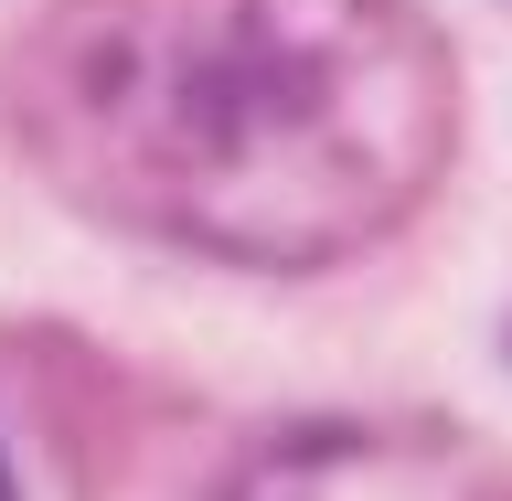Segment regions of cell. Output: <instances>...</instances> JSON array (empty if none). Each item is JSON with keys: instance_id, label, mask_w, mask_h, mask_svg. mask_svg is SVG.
<instances>
[{"instance_id": "cell-1", "label": "cell", "mask_w": 512, "mask_h": 501, "mask_svg": "<svg viewBox=\"0 0 512 501\" xmlns=\"http://www.w3.org/2000/svg\"><path fill=\"white\" fill-rule=\"evenodd\" d=\"M64 160L160 224L310 256L384 224L438 150V64L384 0H96L64 22Z\"/></svg>"}, {"instance_id": "cell-3", "label": "cell", "mask_w": 512, "mask_h": 501, "mask_svg": "<svg viewBox=\"0 0 512 501\" xmlns=\"http://www.w3.org/2000/svg\"><path fill=\"white\" fill-rule=\"evenodd\" d=\"M0 501H22V491H11V459H0Z\"/></svg>"}, {"instance_id": "cell-2", "label": "cell", "mask_w": 512, "mask_h": 501, "mask_svg": "<svg viewBox=\"0 0 512 501\" xmlns=\"http://www.w3.org/2000/svg\"><path fill=\"white\" fill-rule=\"evenodd\" d=\"M246 501H416V480H406V459L342 438V448H299V459H278Z\"/></svg>"}]
</instances>
